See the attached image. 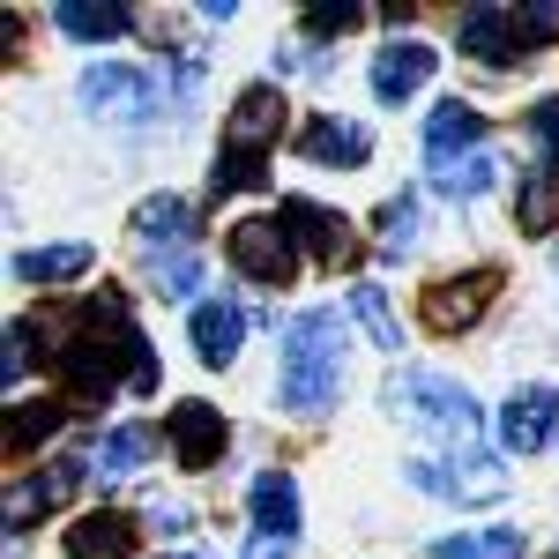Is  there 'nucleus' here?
<instances>
[{
  "instance_id": "nucleus-30",
  "label": "nucleus",
  "mask_w": 559,
  "mask_h": 559,
  "mask_svg": "<svg viewBox=\"0 0 559 559\" xmlns=\"http://www.w3.org/2000/svg\"><path fill=\"white\" fill-rule=\"evenodd\" d=\"M432 559H522L515 530H477V537H440Z\"/></svg>"
},
{
  "instance_id": "nucleus-38",
  "label": "nucleus",
  "mask_w": 559,
  "mask_h": 559,
  "mask_svg": "<svg viewBox=\"0 0 559 559\" xmlns=\"http://www.w3.org/2000/svg\"><path fill=\"white\" fill-rule=\"evenodd\" d=\"M545 559H559V545H552V552H545Z\"/></svg>"
},
{
  "instance_id": "nucleus-6",
  "label": "nucleus",
  "mask_w": 559,
  "mask_h": 559,
  "mask_svg": "<svg viewBox=\"0 0 559 559\" xmlns=\"http://www.w3.org/2000/svg\"><path fill=\"white\" fill-rule=\"evenodd\" d=\"M492 299H500V269H455V276H440V284H426V299H418V313H426L432 336H463V329H477L485 313H492Z\"/></svg>"
},
{
  "instance_id": "nucleus-5",
  "label": "nucleus",
  "mask_w": 559,
  "mask_h": 559,
  "mask_svg": "<svg viewBox=\"0 0 559 559\" xmlns=\"http://www.w3.org/2000/svg\"><path fill=\"white\" fill-rule=\"evenodd\" d=\"M403 477H411L418 492L463 500V508H485V500H500V492H508V471H500L485 448H471V455H411Z\"/></svg>"
},
{
  "instance_id": "nucleus-8",
  "label": "nucleus",
  "mask_w": 559,
  "mask_h": 559,
  "mask_svg": "<svg viewBox=\"0 0 559 559\" xmlns=\"http://www.w3.org/2000/svg\"><path fill=\"white\" fill-rule=\"evenodd\" d=\"M165 440H173L179 471H216L224 448H231V426H224L216 403H173V411H165Z\"/></svg>"
},
{
  "instance_id": "nucleus-9",
  "label": "nucleus",
  "mask_w": 559,
  "mask_h": 559,
  "mask_svg": "<svg viewBox=\"0 0 559 559\" xmlns=\"http://www.w3.org/2000/svg\"><path fill=\"white\" fill-rule=\"evenodd\" d=\"M455 45L471 52L477 68H522V60H530L515 8H463V15H455Z\"/></svg>"
},
{
  "instance_id": "nucleus-12",
  "label": "nucleus",
  "mask_w": 559,
  "mask_h": 559,
  "mask_svg": "<svg viewBox=\"0 0 559 559\" xmlns=\"http://www.w3.org/2000/svg\"><path fill=\"white\" fill-rule=\"evenodd\" d=\"M299 157L321 165V173H358L373 157V134L358 128V120H344V112H313L299 128Z\"/></svg>"
},
{
  "instance_id": "nucleus-22",
  "label": "nucleus",
  "mask_w": 559,
  "mask_h": 559,
  "mask_svg": "<svg viewBox=\"0 0 559 559\" xmlns=\"http://www.w3.org/2000/svg\"><path fill=\"white\" fill-rule=\"evenodd\" d=\"M247 508H254V537H299V485L284 471H269V477H254V492H247Z\"/></svg>"
},
{
  "instance_id": "nucleus-34",
  "label": "nucleus",
  "mask_w": 559,
  "mask_h": 559,
  "mask_svg": "<svg viewBox=\"0 0 559 559\" xmlns=\"http://www.w3.org/2000/svg\"><path fill=\"white\" fill-rule=\"evenodd\" d=\"M515 23H522V45L545 52L559 38V0H530V8H515Z\"/></svg>"
},
{
  "instance_id": "nucleus-39",
  "label": "nucleus",
  "mask_w": 559,
  "mask_h": 559,
  "mask_svg": "<svg viewBox=\"0 0 559 559\" xmlns=\"http://www.w3.org/2000/svg\"><path fill=\"white\" fill-rule=\"evenodd\" d=\"M173 559H179V552H173Z\"/></svg>"
},
{
  "instance_id": "nucleus-10",
  "label": "nucleus",
  "mask_w": 559,
  "mask_h": 559,
  "mask_svg": "<svg viewBox=\"0 0 559 559\" xmlns=\"http://www.w3.org/2000/svg\"><path fill=\"white\" fill-rule=\"evenodd\" d=\"M97 120H150V105H157V90L142 68H120V60H105V68H83V83H75Z\"/></svg>"
},
{
  "instance_id": "nucleus-18",
  "label": "nucleus",
  "mask_w": 559,
  "mask_h": 559,
  "mask_svg": "<svg viewBox=\"0 0 559 559\" xmlns=\"http://www.w3.org/2000/svg\"><path fill=\"white\" fill-rule=\"evenodd\" d=\"M471 150H485V112L477 105H432L426 120V165H448V157H471Z\"/></svg>"
},
{
  "instance_id": "nucleus-32",
  "label": "nucleus",
  "mask_w": 559,
  "mask_h": 559,
  "mask_svg": "<svg viewBox=\"0 0 559 559\" xmlns=\"http://www.w3.org/2000/svg\"><path fill=\"white\" fill-rule=\"evenodd\" d=\"M299 23H306V38H344V31L366 23V8L358 0H321V8H306Z\"/></svg>"
},
{
  "instance_id": "nucleus-16",
  "label": "nucleus",
  "mask_w": 559,
  "mask_h": 559,
  "mask_svg": "<svg viewBox=\"0 0 559 559\" xmlns=\"http://www.w3.org/2000/svg\"><path fill=\"white\" fill-rule=\"evenodd\" d=\"M134 515H120V508H90V515L68 522V559H134Z\"/></svg>"
},
{
  "instance_id": "nucleus-11",
  "label": "nucleus",
  "mask_w": 559,
  "mask_h": 559,
  "mask_svg": "<svg viewBox=\"0 0 559 559\" xmlns=\"http://www.w3.org/2000/svg\"><path fill=\"white\" fill-rule=\"evenodd\" d=\"M552 432H559V388L530 381V388H515V395L500 403V448H508V455L552 448Z\"/></svg>"
},
{
  "instance_id": "nucleus-15",
  "label": "nucleus",
  "mask_w": 559,
  "mask_h": 559,
  "mask_svg": "<svg viewBox=\"0 0 559 559\" xmlns=\"http://www.w3.org/2000/svg\"><path fill=\"white\" fill-rule=\"evenodd\" d=\"M284 224H292V239H299V254L313 261H350V224L336 210H321V202H306V194H284Z\"/></svg>"
},
{
  "instance_id": "nucleus-13",
  "label": "nucleus",
  "mask_w": 559,
  "mask_h": 559,
  "mask_svg": "<svg viewBox=\"0 0 559 559\" xmlns=\"http://www.w3.org/2000/svg\"><path fill=\"white\" fill-rule=\"evenodd\" d=\"M276 134H284V90H276V83L239 90V97H231V112H224V150H247V157H261Z\"/></svg>"
},
{
  "instance_id": "nucleus-4",
  "label": "nucleus",
  "mask_w": 559,
  "mask_h": 559,
  "mask_svg": "<svg viewBox=\"0 0 559 559\" xmlns=\"http://www.w3.org/2000/svg\"><path fill=\"white\" fill-rule=\"evenodd\" d=\"M224 254H231V269H239L247 284H269V292H284V284L299 276V239H292L284 216H239V224L224 231Z\"/></svg>"
},
{
  "instance_id": "nucleus-27",
  "label": "nucleus",
  "mask_w": 559,
  "mask_h": 559,
  "mask_svg": "<svg viewBox=\"0 0 559 559\" xmlns=\"http://www.w3.org/2000/svg\"><path fill=\"white\" fill-rule=\"evenodd\" d=\"M269 187V165L261 157H247V150H216V165H210V194L224 202V194H261Z\"/></svg>"
},
{
  "instance_id": "nucleus-31",
  "label": "nucleus",
  "mask_w": 559,
  "mask_h": 559,
  "mask_svg": "<svg viewBox=\"0 0 559 559\" xmlns=\"http://www.w3.org/2000/svg\"><path fill=\"white\" fill-rule=\"evenodd\" d=\"M194 284H202V261L194 254H157L150 261V292H157V299H194Z\"/></svg>"
},
{
  "instance_id": "nucleus-33",
  "label": "nucleus",
  "mask_w": 559,
  "mask_h": 559,
  "mask_svg": "<svg viewBox=\"0 0 559 559\" xmlns=\"http://www.w3.org/2000/svg\"><path fill=\"white\" fill-rule=\"evenodd\" d=\"M31 344H38V321H8V350H0V388H15L31 373Z\"/></svg>"
},
{
  "instance_id": "nucleus-20",
  "label": "nucleus",
  "mask_w": 559,
  "mask_h": 559,
  "mask_svg": "<svg viewBox=\"0 0 559 559\" xmlns=\"http://www.w3.org/2000/svg\"><path fill=\"white\" fill-rule=\"evenodd\" d=\"M157 455V426H112L97 448H90V477L112 485V477H134L142 463Z\"/></svg>"
},
{
  "instance_id": "nucleus-7",
  "label": "nucleus",
  "mask_w": 559,
  "mask_h": 559,
  "mask_svg": "<svg viewBox=\"0 0 559 559\" xmlns=\"http://www.w3.org/2000/svg\"><path fill=\"white\" fill-rule=\"evenodd\" d=\"M90 477V455H60L52 471H31V477H15V492H8V537H23L38 515H52V508H68L75 500V485Z\"/></svg>"
},
{
  "instance_id": "nucleus-25",
  "label": "nucleus",
  "mask_w": 559,
  "mask_h": 559,
  "mask_svg": "<svg viewBox=\"0 0 559 559\" xmlns=\"http://www.w3.org/2000/svg\"><path fill=\"white\" fill-rule=\"evenodd\" d=\"M90 247L83 239H60V247H31V254H15V284H75L90 276Z\"/></svg>"
},
{
  "instance_id": "nucleus-19",
  "label": "nucleus",
  "mask_w": 559,
  "mask_h": 559,
  "mask_svg": "<svg viewBox=\"0 0 559 559\" xmlns=\"http://www.w3.org/2000/svg\"><path fill=\"white\" fill-rule=\"evenodd\" d=\"M239 344H247V313H239L231 299H202L194 306V358H202V366H231Z\"/></svg>"
},
{
  "instance_id": "nucleus-23",
  "label": "nucleus",
  "mask_w": 559,
  "mask_h": 559,
  "mask_svg": "<svg viewBox=\"0 0 559 559\" xmlns=\"http://www.w3.org/2000/svg\"><path fill=\"white\" fill-rule=\"evenodd\" d=\"M134 239L157 254V247H173V254H187V239H194V210L179 202V194H150L142 210H134Z\"/></svg>"
},
{
  "instance_id": "nucleus-3",
  "label": "nucleus",
  "mask_w": 559,
  "mask_h": 559,
  "mask_svg": "<svg viewBox=\"0 0 559 559\" xmlns=\"http://www.w3.org/2000/svg\"><path fill=\"white\" fill-rule=\"evenodd\" d=\"M388 403L395 411H411L418 426L448 432L455 440V455H471L477 432H485V411H477V395L463 381H448V373H426V366H411V373H395L388 381Z\"/></svg>"
},
{
  "instance_id": "nucleus-17",
  "label": "nucleus",
  "mask_w": 559,
  "mask_h": 559,
  "mask_svg": "<svg viewBox=\"0 0 559 559\" xmlns=\"http://www.w3.org/2000/svg\"><path fill=\"white\" fill-rule=\"evenodd\" d=\"M52 23H60V38H75V45H112L134 31V8L128 0H60Z\"/></svg>"
},
{
  "instance_id": "nucleus-28",
  "label": "nucleus",
  "mask_w": 559,
  "mask_h": 559,
  "mask_svg": "<svg viewBox=\"0 0 559 559\" xmlns=\"http://www.w3.org/2000/svg\"><path fill=\"white\" fill-rule=\"evenodd\" d=\"M373 224H381V231H373L381 254H411V247H418V194H388Z\"/></svg>"
},
{
  "instance_id": "nucleus-24",
  "label": "nucleus",
  "mask_w": 559,
  "mask_h": 559,
  "mask_svg": "<svg viewBox=\"0 0 559 559\" xmlns=\"http://www.w3.org/2000/svg\"><path fill=\"white\" fill-rule=\"evenodd\" d=\"M515 224H522V239H552V231H559V173H552V165H530V173H522Z\"/></svg>"
},
{
  "instance_id": "nucleus-29",
  "label": "nucleus",
  "mask_w": 559,
  "mask_h": 559,
  "mask_svg": "<svg viewBox=\"0 0 559 559\" xmlns=\"http://www.w3.org/2000/svg\"><path fill=\"white\" fill-rule=\"evenodd\" d=\"M350 313H358V329H366L381 350H403V329H395V313H388L381 284H350Z\"/></svg>"
},
{
  "instance_id": "nucleus-36",
  "label": "nucleus",
  "mask_w": 559,
  "mask_h": 559,
  "mask_svg": "<svg viewBox=\"0 0 559 559\" xmlns=\"http://www.w3.org/2000/svg\"><path fill=\"white\" fill-rule=\"evenodd\" d=\"M150 530H165V537H179V530H187V508H165V500H157V508H150Z\"/></svg>"
},
{
  "instance_id": "nucleus-2",
  "label": "nucleus",
  "mask_w": 559,
  "mask_h": 559,
  "mask_svg": "<svg viewBox=\"0 0 559 559\" xmlns=\"http://www.w3.org/2000/svg\"><path fill=\"white\" fill-rule=\"evenodd\" d=\"M276 403L292 418H329L344 403V321L329 306H306L284 329V366H276Z\"/></svg>"
},
{
  "instance_id": "nucleus-26",
  "label": "nucleus",
  "mask_w": 559,
  "mask_h": 559,
  "mask_svg": "<svg viewBox=\"0 0 559 559\" xmlns=\"http://www.w3.org/2000/svg\"><path fill=\"white\" fill-rule=\"evenodd\" d=\"M432 187H440L448 202H477V194L492 187V150H471V157H448V165H432Z\"/></svg>"
},
{
  "instance_id": "nucleus-35",
  "label": "nucleus",
  "mask_w": 559,
  "mask_h": 559,
  "mask_svg": "<svg viewBox=\"0 0 559 559\" xmlns=\"http://www.w3.org/2000/svg\"><path fill=\"white\" fill-rule=\"evenodd\" d=\"M530 142L545 150V165L559 173V90H552V97H537V105H530Z\"/></svg>"
},
{
  "instance_id": "nucleus-21",
  "label": "nucleus",
  "mask_w": 559,
  "mask_h": 559,
  "mask_svg": "<svg viewBox=\"0 0 559 559\" xmlns=\"http://www.w3.org/2000/svg\"><path fill=\"white\" fill-rule=\"evenodd\" d=\"M68 411H75V403H52V395H38V403H8V463H31L45 440L68 426Z\"/></svg>"
},
{
  "instance_id": "nucleus-37",
  "label": "nucleus",
  "mask_w": 559,
  "mask_h": 559,
  "mask_svg": "<svg viewBox=\"0 0 559 559\" xmlns=\"http://www.w3.org/2000/svg\"><path fill=\"white\" fill-rule=\"evenodd\" d=\"M239 559H292V545H284V537H254Z\"/></svg>"
},
{
  "instance_id": "nucleus-14",
  "label": "nucleus",
  "mask_w": 559,
  "mask_h": 559,
  "mask_svg": "<svg viewBox=\"0 0 559 559\" xmlns=\"http://www.w3.org/2000/svg\"><path fill=\"white\" fill-rule=\"evenodd\" d=\"M432 68H440V52L426 38H395L373 52V97L381 105H403V97H418L432 83Z\"/></svg>"
},
{
  "instance_id": "nucleus-1",
  "label": "nucleus",
  "mask_w": 559,
  "mask_h": 559,
  "mask_svg": "<svg viewBox=\"0 0 559 559\" xmlns=\"http://www.w3.org/2000/svg\"><path fill=\"white\" fill-rule=\"evenodd\" d=\"M52 366H60L68 403H83V411L90 403H112L120 388H134V395L157 388V358H150V344H142V329L128 321V299H120V292L83 299L68 344L52 350Z\"/></svg>"
}]
</instances>
